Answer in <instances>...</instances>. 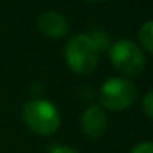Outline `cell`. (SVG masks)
<instances>
[{"label": "cell", "mask_w": 153, "mask_h": 153, "mask_svg": "<svg viewBox=\"0 0 153 153\" xmlns=\"http://www.w3.org/2000/svg\"><path fill=\"white\" fill-rule=\"evenodd\" d=\"M22 119L36 135H53L61 127V115L56 105L45 99H31L23 105Z\"/></svg>", "instance_id": "6da1fadb"}, {"label": "cell", "mask_w": 153, "mask_h": 153, "mask_svg": "<svg viewBox=\"0 0 153 153\" xmlns=\"http://www.w3.org/2000/svg\"><path fill=\"white\" fill-rule=\"evenodd\" d=\"M64 58L73 73L87 76L94 73L99 64V50L89 35H76L68 41L64 48Z\"/></svg>", "instance_id": "7a4b0ae2"}, {"label": "cell", "mask_w": 153, "mask_h": 153, "mask_svg": "<svg viewBox=\"0 0 153 153\" xmlns=\"http://www.w3.org/2000/svg\"><path fill=\"white\" fill-rule=\"evenodd\" d=\"M110 64L127 77L138 76L146 66V58L143 50L132 40H117L109 48Z\"/></svg>", "instance_id": "3957f363"}, {"label": "cell", "mask_w": 153, "mask_h": 153, "mask_svg": "<svg viewBox=\"0 0 153 153\" xmlns=\"http://www.w3.org/2000/svg\"><path fill=\"white\" fill-rule=\"evenodd\" d=\"M137 100V86L127 77H109L99 89L100 107L114 112L125 110Z\"/></svg>", "instance_id": "277c9868"}, {"label": "cell", "mask_w": 153, "mask_h": 153, "mask_svg": "<svg viewBox=\"0 0 153 153\" xmlns=\"http://www.w3.org/2000/svg\"><path fill=\"white\" fill-rule=\"evenodd\" d=\"M81 128L86 138L97 140L107 130V115L100 105H91L81 115Z\"/></svg>", "instance_id": "5b68a950"}, {"label": "cell", "mask_w": 153, "mask_h": 153, "mask_svg": "<svg viewBox=\"0 0 153 153\" xmlns=\"http://www.w3.org/2000/svg\"><path fill=\"white\" fill-rule=\"evenodd\" d=\"M38 28L40 31L48 38H63L69 31V23H68L66 17L59 12H45L38 18Z\"/></svg>", "instance_id": "8992f818"}, {"label": "cell", "mask_w": 153, "mask_h": 153, "mask_svg": "<svg viewBox=\"0 0 153 153\" xmlns=\"http://www.w3.org/2000/svg\"><path fill=\"white\" fill-rule=\"evenodd\" d=\"M138 41L140 48H145L148 53L153 51V23L150 20L138 30Z\"/></svg>", "instance_id": "52a82bcc"}, {"label": "cell", "mask_w": 153, "mask_h": 153, "mask_svg": "<svg viewBox=\"0 0 153 153\" xmlns=\"http://www.w3.org/2000/svg\"><path fill=\"white\" fill-rule=\"evenodd\" d=\"M89 36H91V40L94 41L96 48L99 50V53L100 51H109V48L112 43H110V36L104 30H96L92 35H89Z\"/></svg>", "instance_id": "ba28073f"}, {"label": "cell", "mask_w": 153, "mask_h": 153, "mask_svg": "<svg viewBox=\"0 0 153 153\" xmlns=\"http://www.w3.org/2000/svg\"><path fill=\"white\" fill-rule=\"evenodd\" d=\"M142 105H143V110H145V115L148 117V119H152L153 117V92L152 91H148V92L145 94Z\"/></svg>", "instance_id": "9c48e42d"}, {"label": "cell", "mask_w": 153, "mask_h": 153, "mask_svg": "<svg viewBox=\"0 0 153 153\" xmlns=\"http://www.w3.org/2000/svg\"><path fill=\"white\" fill-rule=\"evenodd\" d=\"M130 153H153V145L152 142H142L133 146Z\"/></svg>", "instance_id": "30bf717a"}, {"label": "cell", "mask_w": 153, "mask_h": 153, "mask_svg": "<svg viewBox=\"0 0 153 153\" xmlns=\"http://www.w3.org/2000/svg\"><path fill=\"white\" fill-rule=\"evenodd\" d=\"M50 153H79V152L71 148V146H54Z\"/></svg>", "instance_id": "8fae6325"}, {"label": "cell", "mask_w": 153, "mask_h": 153, "mask_svg": "<svg viewBox=\"0 0 153 153\" xmlns=\"http://www.w3.org/2000/svg\"><path fill=\"white\" fill-rule=\"evenodd\" d=\"M91 2H99V0H91Z\"/></svg>", "instance_id": "7c38bea8"}]
</instances>
